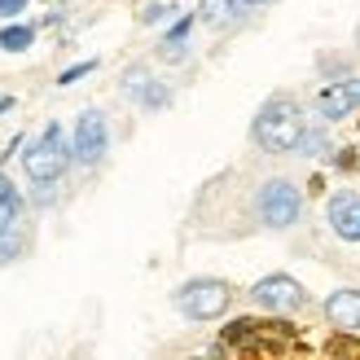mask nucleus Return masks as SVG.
<instances>
[{"label":"nucleus","mask_w":360,"mask_h":360,"mask_svg":"<svg viewBox=\"0 0 360 360\" xmlns=\"http://www.w3.org/2000/svg\"><path fill=\"white\" fill-rule=\"evenodd\" d=\"M326 220H330V229H334L343 242H360V198H356L352 189L334 193L330 202H326Z\"/></svg>","instance_id":"8"},{"label":"nucleus","mask_w":360,"mask_h":360,"mask_svg":"<svg viewBox=\"0 0 360 360\" xmlns=\"http://www.w3.org/2000/svg\"><path fill=\"white\" fill-rule=\"evenodd\" d=\"M334 163L343 167V172H352V167H356V154H352V150H347V154H334Z\"/></svg>","instance_id":"20"},{"label":"nucleus","mask_w":360,"mask_h":360,"mask_svg":"<svg viewBox=\"0 0 360 360\" xmlns=\"http://www.w3.org/2000/svg\"><path fill=\"white\" fill-rule=\"evenodd\" d=\"M250 299H255L264 312H299L303 303H308V290H303L290 273H268V277L255 281Z\"/></svg>","instance_id":"6"},{"label":"nucleus","mask_w":360,"mask_h":360,"mask_svg":"<svg viewBox=\"0 0 360 360\" xmlns=\"http://www.w3.org/2000/svg\"><path fill=\"white\" fill-rule=\"evenodd\" d=\"M255 211L268 229H290L303 215V193H299V185H290V180H281V176L264 180L259 198H255Z\"/></svg>","instance_id":"4"},{"label":"nucleus","mask_w":360,"mask_h":360,"mask_svg":"<svg viewBox=\"0 0 360 360\" xmlns=\"http://www.w3.org/2000/svg\"><path fill=\"white\" fill-rule=\"evenodd\" d=\"M167 101H172V93H167V84H158V79L146 88V97H141V105H146V110H163Z\"/></svg>","instance_id":"15"},{"label":"nucleus","mask_w":360,"mask_h":360,"mask_svg":"<svg viewBox=\"0 0 360 360\" xmlns=\"http://www.w3.org/2000/svg\"><path fill=\"white\" fill-rule=\"evenodd\" d=\"M326 321L338 334H360V290H334L326 299Z\"/></svg>","instance_id":"9"},{"label":"nucleus","mask_w":360,"mask_h":360,"mask_svg":"<svg viewBox=\"0 0 360 360\" xmlns=\"http://www.w3.org/2000/svg\"><path fill=\"white\" fill-rule=\"evenodd\" d=\"M356 44H360V27H356Z\"/></svg>","instance_id":"24"},{"label":"nucleus","mask_w":360,"mask_h":360,"mask_svg":"<svg viewBox=\"0 0 360 360\" xmlns=\"http://www.w3.org/2000/svg\"><path fill=\"white\" fill-rule=\"evenodd\" d=\"M13 110V97H0V115H9Z\"/></svg>","instance_id":"22"},{"label":"nucleus","mask_w":360,"mask_h":360,"mask_svg":"<svg viewBox=\"0 0 360 360\" xmlns=\"http://www.w3.org/2000/svg\"><path fill=\"white\" fill-rule=\"evenodd\" d=\"M93 70H97V62H79V66L62 70V75H58V84H62V88H66V84H79L84 75H93Z\"/></svg>","instance_id":"17"},{"label":"nucleus","mask_w":360,"mask_h":360,"mask_svg":"<svg viewBox=\"0 0 360 360\" xmlns=\"http://www.w3.org/2000/svg\"><path fill=\"white\" fill-rule=\"evenodd\" d=\"M154 79H150V66H128V70H123V97H132V101H141V97H146V88H150Z\"/></svg>","instance_id":"11"},{"label":"nucleus","mask_w":360,"mask_h":360,"mask_svg":"<svg viewBox=\"0 0 360 360\" xmlns=\"http://www.w3.org/2000/svg\"><path fill=\"white\" fill-rule=\"evenodd\" d=\"M246 5H268V0H246Z\"/></svg>","instance_id":"23"},{"label":"nucleus","mask_w":360,"mask_h":360,"mask_svg":"<svg viewBox=\"0 0 360 360\" xmlns=\"http://www.w3.org/2000/svg\"><path fill=\"white\" fill-rule=\"evenodd\" d=\"M242 13H246V0H202V5H198V22L224 31L233 22H242Z\"/></svg>","instance_id":"10"},{"label":"nucleus","mask_w":360,"mask_h":360,"mask_svg":"<svg viewBox=\"0 0 360 360\" xmlns=\"http://www.w3.org/2000/svg\"><path fill=\"white\" fill-rule=\"evenodd\" d=\"M22 167H27V176L35 180V185H58L62 180V172L70 167V146H66L58 123H49V128L40 132V141L22 154Z\"/></svg>","instance_id":"2"},{"label":"nucleus","mask_w":360,"mask_h":360,"mask_svg":"<svg viewBox=\"0 0 360 360\" xmlns=\"http://www.w3.org/2000/svg\"><path fill=\"white\" fill-rule=\"evenodd\" d=\"M193 22H198L193 13H185V18H176V27L167 31V40H163V44H180V40H185V35L193 31Z\"/></svg>","instance_id":"16"},{"label":"nucleus","mask_w":360,"mask_h":360,"mask_svg":"<svg viewBox=\"0 0 360 360\" xmlns=\"http://www.w3.org/2000/svg\"><path fill=\"white\" fill-rule=\"evenodd\" d=\"M229 303H233V290L220 277H193L176 290V308L189 321H220L229 312Z\"/></svg>","instance_id":"3"},{"label":"nucleus","mask_w":360,"mask_h":360,"mask_svg":"<svg viewBox=\"0 0 360 360\" xmlns=\"http://www.w3.org/2000/svg\"><path fill=\"white\" fill-rule=\"evenodd\" d=\"M35 40V27H5L0 31V49L5 53H27Z\"/></svg>","instance_id":"12"},{"label":"nucleus","mask_w":360,"mask_h":360,"mask_svg":"<svg viewBox=\"0 0 360 360\" xmlns=\"http://www.w3.org/2000/svg\"><path fill=\"white\" fill-rule=\"evenodd\" d=\"M360 105V75H347V79H334L326 84L316 93V115L326 119V123H338V119H347L352 110Z\"/></svg>","instance_id":"7"},{"label":"nucleus","mask_w":360,"mask_h":360,"mask_svg":"<svg viewBox=\"0 0 360 360\" xmlns=\"http://www.w3.org/2000/svg\"><path fill=\"white\" fill-rule=\"evenodd\" d=\"M5 193H13V180H9V176H0V198H5Z\"/></svg>","instance_id":"21"},{"label":"nucleus","mask_w":360,"mask_h":360,"mask_svg":"<svg viewBox=\"0 0 360 360\" xmlns=\"http://www.w3.org/2000/svg\"><path fill=\"white\" fill-rule=\"evenodd\" d=\"M18 215H22V198H18V189H13V193L0 198V238H9V233H13Z\"/></svg>","instance_id":"13"},{"label":"nucleus","mask_w":360,"mask_h":360,"mask_svg":"<svg viewBox=\"0 0 360 360\" xmlns=\"http://www.w3.org/2000/svg\"><path fill=\"white\" fill-rule=\"evenodd\" d=\"M321 150H330V141H326V132H316V128H308L299 136V154H308V158H316Z\"/></svg>","instance_id":"14"},{"label":"nucleus","mask_w":360,"mask_h":360,"mask_svg":"<svg viewBox=\"0 0 360 360\" xmlns=\"http://www.w3.org/2000/svg\"><path fill=\"white\" fill-rule=\"evenodd\" d=\"M176 5H150L146 13H141V22H163V18H172Z\"/></svg>","instance_id":"18"},{"label":"nucleus","mask_w":360,"mask_h":360,"mask_svg":"<svg viewBox=\"0 0 360 360\" xmlns=\"http://www.w3.org/2000/svg\"><path fill=\"white\" fill-rule=\"evenodd\" d=\"M27 5H31V0H0V18H18Z\"/></svg>","instance_id":"19"},{"label":"nucleus","mask_w":360,"mask_h":360,"mask_svg":"<svg viewBox=\"0 0 360 360\" xmlns=\"http://www.w3.org/2000/svg\"><path fill=\"white\" fill-rule=\"evenodd\" d=\"M308 132V123H303V110L295 97H268L259 105L255 123H250V136H255V146L268 150V154H290L299 150V136Z\"/></svg>","instance_id":"1"},{"label":"nucleus","mask_w":360,"mask_h":360,"mask_svg":"<svg viewBox=\"0 0 360 360\" xmlns=\"http://www.w3.org/2000/svg\"><path fill=\"white\" fill-rule=\"evenodd\" d=\"M105 150H110V123H105L101 110H84L75 123V136H70V158L84 167H97Z\"/></svg>","instance_id":"5"}]
</instances>
